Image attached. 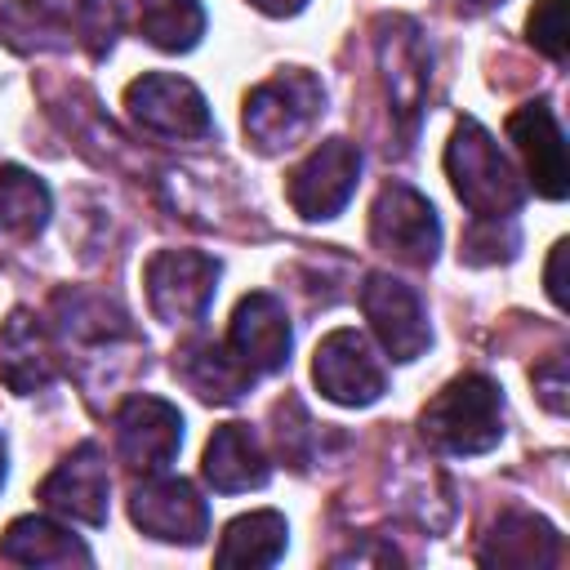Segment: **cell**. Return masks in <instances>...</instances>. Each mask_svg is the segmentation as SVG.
Returning a JSON list of instances; mask_svg holds the SVG:
<instances>
[{"instance_id": "5bb4252c", "label": "cell", "mask_w": 570, "mask_h": 570, "mask_svg": "<svg viewBox=\"0 0 570 570\" xmlns=\"http://www.w3.org/2000/svg\"><path fill=\"white\" fill-rule=\"evenodd\" d=\"M40 499L49 512L80 521V525H102L107 521V499H111V476H107V459L94 441L76 445L45 481H40Z\"/></svg>"}, {"instance_id": "6da1fadb", "label": "cell", "mask_w": 570, "mask_h": 570, "mask_svg": "<svg viewBox=\"0 0 570 570\" xmlns=\"http://www.w3.org/2000/svg\"><path fill=\"white\" fill-rule=\"evenodd\" d=\"M419 428L445 454H485L503 441V392L485 374H459L423 405Z\"/></svg>"}, {"instance_id": "ba28073f", "label": "cell", "mask_w": 570, "mask_h": 570, "mask_svg": "<svg viewBox=\"0 0 570 570\" xmlns=\"http://www.w3.org/2000/svg\"><path fill=\"white\" fill-rule=\"evenodd\" d=\"M312 379L321 387V396H330L334 405H374L387 387V374H383V361L374 356L370 338L361 330H330L321 343H316V356H312Z\"/></svg>"}, {"instance_id": "4dcf8cb0", "label": "cell", "mask_w": 570, "mask_h": 570, "mask_svg": "<svg viewBox=\"0 0 570 570\" xmlns=\"http://www.w3.org/2000/svg\"><path fill=\"white\" fill-rule=\"evenodd\" d=\"M0 485H4V432H0Z\"/></svg>"}, {"instance_id": "d6986e66", "label": "cell", "mask_w": 570, "mask_h": 570, "mask_svg": "<svg viewBox=\"0 0 570 570\" xmlns=\"http://www.w3.org/2000/svg\"><path fill=\"white\" fill-rule=\"evenodd\" d=\"M272 463L254 436L249 423H223L214 428L209 445H205V481L223 494H240V490H258L267 485Z\"/></svg>"}, {"instance_id": "f546056e", "label": "cell", "mask_w": 570, "mask_h": 570, "mask_svg": "<svg viewBox=\"0 0 570 570\" xmlns=\"http://www.w3.org/2000/svg\"><path fill=\"white\" fill-rule=\"evenodd\" d=\"M254 9H263V13H272V18H289V13H298L307 0H249Z\"/></svg>"}, {"instance_id": "3957f363", "label": "cell", "mask_w": 570, "mask_h": 570, "mask_svg": "<svg viewBox=\"0 0 570 570\" xmlns=\"http://www.w3.org/2000/svg\"><path fill=\"white\" fill-rule=\"evenodd\" d=\"M445 174H450L454 196L476 218H512L525 200L521 178L512 174L508 156L499 151V142L476 120L454 125V134L445 142Z\"/></svg>"}, {"instance_id": "ffe728a7", "label": "cell", "mask_w": 570, "mask_h": 570, "mask_svg": "<svg viewBox=\"0 0 570 570\" xmlns=\"http://www.w3.org/2000/svg\"><path fill=\"white\" fill-rule=\"evenodd\" d=\"M481 561L485 566L543 570V566L561 561V534L534 512H503L481 543Z\"/></svg>"}, {"instance_id": "52a82bcc", "label": "cell", "mask_w": 570, "mask_h": 570, "mask_svg": "<svg viewBox=\"0 0 570 570\" xmlns=\"http://www.w3.org/2000/svg\"><path fill=\"white\" fill-rule=\"evenodd\" d=\"M125 107L138 129L156 138H209L214 120L205 107V94L169 71H147L125 89Z\"/></svg>"}, {"instance_id": "83f0119b", "label": "cell", "mask_w": 570, "mask_h": 570, "mask_svg": "<svg viewBox=\"0 0 570 570\" xmlns=\"http://www.w3.org/2000/svg\"><path fill=\"white\" fill-rule=\"evenodd\" d=\"M534 392L552 414H566V356H548L543 365H534Z\"/></svg>"}, {"instance_id": "1f68e13d", "label": "cell", "mask_w": 570, "mask_h": 570, "mask_svg": "<svg viewBox=\"0 0 570 570\" xmlns=\"http://www.w3.org/2000/svg\"><path fill=\"white\" fill-rule=\"evenodd\" d=\"M472 9H490V4H499V0H468Z\"/></svg>"}, {"instance_id": "e0dca14e", "label": "cell", "mask_w": 570, "mask_h": 570, "mask_svg": "<svg viewBox=\"0 0 570 570\" xmlns=\"http://www.w3.org/2000/svg\"><path fill=\"white\" fill-rule=\"evenodd\" d=\"M58 374V356H53V343H49V330L27 312H9V321L0 325V379L9 392L18 396H31V392H45Z\"/></svg>"}, {"instance_id": "5b68a950", "label": "cell", "mask_w": 570, "mask_h": 570, "mask_svg": "<svg viewBox=\"0 0 570 570\" xmlns=\"http://www.w3.org/2000/svg\"><path fill=\"white\" fill-rule=\"evenodd\" d=\"M218 272H223L218 258H209L200 249H156L142 267V285H147V303H151L156 321H165V325L205 321V312L214 303Z\"/></svg>"}, {"instance_id": "4fadbf2b", "label": "cell", "mask_w": 570, "mask_h": 570, "mask_svg": "<svg viewBox=\"0 0 570 570\" xmlns=\"http://www.w3.org/2000/svg\"><path fill=\"white\" fill-rule=\"evenodd\" d=\"M129 517L142 534H151L160 543H187L191 548L209 534V508L196 494V485L183 476H156L151 472V481H142L129 494Z\"/></svg>"}, {"instance_id": "4316f807", "label": "cell", "mask_w": 570, "mask_h": 570, "mask_svg": "<svg viewBox=\"0 0 570 570\" xmlns=\"http://www.w3.org/2000/svg\"><path fill=\"white\" fill-rule=\"evenodd\" d=\"M517 254V227L508 218H476L472 232L463 236V258L468 263H494Z\"/></svg>"}, {"instance_id": "44dd1931", "label": "cell", "mask_w": 570, "mask_h": 570, "mask_svg": "<svg viewBox=\"0 0 570 570\" xmlns=\"http://www.w3.org/2000/svg\"><path fill=\"white\" fill-rule=\"evenodd\" d=\"M0 557L18 566H89L94 561L89 548L49 517H18L0 539Z\"/></svg>"}, {"instance_id": "8fae6325", "label": "cell", "mask_w": 570, "mask_h": 570, "mask_svg": "<svg viewBox=\"0 0 570 570\" xmlns=\"http://www.w3.org/2000/svg\"><path fill=\"white\" fill-rule=\"evenodd\" d=\"M361 312L392 361H414L428 352V343H432L428 312L405 281H396L387 272H370L361 285Z\"/></svg>"}, {"instance_id": "8992f818", "label": "cell", "mask_w": 570, "mask_h": 570, "mask_svg": "<svg viewBox=\"0 0 570 570\" xmlns=\"http://www.w3.org/2000/svg\"><path fill=\"white\" fill-rule=\"evenodd\" d=\"M370 240H374V249H383L387 258H396L405 267H428V263H436V249H441L436 209L414 187L387 183L370 209Z\"/></svg>"}, {"instance_id": "7402d4cb", "label": "cell", "mask_w": 570, "mask_h": 570, "mask_svg": "<svg viewBox=\"0 0 570 570\" xmlns=\"http://www.w3.org/2000/svg\"><path fill=\"white\" fill-rule=\"evenodd\" d=\"M285 534H289V525L281 512H272V508L245 512L223 530L218 566H272L285 552Z\"/></svg>"}, {"instance_id": "7c38bea8", "label": "cell", "mask_w": 570, "mask_h": 570, "mask_svg": "<svg viewBox=\"0 0 570 570\" xmlns=\"http://www.w3.org/2000/svg\"><path fill=\"white\" fill-rule=\"evenodd\" d=\"M183 445V414L160 396H125L116 410V454L134 472H165Z\"/></svg>"}, {"instance_id": "cb8c5ba5", "label": "cell", "mask_w": 570, "mask_h": 570, "mask_svg": "<svg viewBox=\"0 0 570 570\" xmlns=\"http://www.w3.org/2000/svg\"><path fill=\"white\" fill-rule=\"evenodd\" d=\"M45 223H49V187L18 165H0V232L36 236Z\"/></svg>"}, {"instance_id": "d4e9b609", "label": "cell", "mask_w": 570, "mask_h": 570, "mask_svg": "<svg viewBox=\"0 0 570 570\" xmlns=\"http://www.w3.org/2000/svg\"><path fill=\"white\" fill-rule=\"evenodd\" d=\"M53 307H58V325H62L67 338L102 343V338L129 334V321H125V312H120L111 298L80 294V289H62V294L53 298Z\"/></svg>"}, {"instance_id": "7a4b0ae2", "label": "cell", "mask_w": 570, "mask_h": 570, "mask_svg": "<svg viewBox=\"0 0 570 570\" xmlns=\"http://www.w3.org/2000/svg\"><path fill=\"white\" fill-rule=\"evenodd\" d=\"M111 31L116 18L102 0H9L0 9V36L18 53L76 49V45L102 53L111 45Z\"/></svg>"}, {"instance_id": "ac0fdd59", "label": "cell", "mask_w": 570, "mask_h": 570, "mask_svg": "<svg viewBox=\"0 0 570 570\" xmlns=\"http://www.w3.org/2000/svg\"><path fill=\"white\" fill-rule=\"evenodd\" d=\"M174 374H178L200 401H214V405L240 401V396L249 392V383L258 379L227 343H209V338H191L187 347H178Z\"/></svg>"}, {"instance_id": "9a60e30c", "label": "cell", "mask_w": 570, "mask_h": 570, "mask_svg": "<svg viewBox=\"0 0 570 570\" xmlns=\"http://www.w3.org/2000/svg\"><path fill=\"white\" fill-rule=\"evenodd\" d=\"M289 343H294V330H289V316L281 307L276 294L267 289H254L236 303L232 312V325H227V347L254 370V374H272L289 361Z\"/></svg>"}, {"instance_id": "484cf974", "label": "cell", "mask_w": 570, "mask_h": 570, "mask_svg": "<svg viewBox=\"0 0 570 570\" xmlns=\"http://www.w3.org/2000/svg\"><path fill=\"white\" fill-rule=\"evenodd\" d=\"M525 31H530V45L539 53H548L552 62H566V49H570V36H566V0H534Z\"/></svg>"}, {"instance_id": "603a6c76", "label": "cell", "mask_w": 570, "mask_h": 570, "mask_svg": "<svg viewBox=\"0 0 570 570\" xmlns=\"http://www.w3.org/2000/svg\"><path fill=\"white\" fill-rule=\"evenodd\" d=\"M138 31L165 53H187L205 36V9L200 0H138Z\"/></svg>"}, {"instance_id": "30bf717a", "label": "cell", "mask_w": 570, "mask_h": 570, "mask_svg": "<svg viewBox=\"0 0 570 570\" xmlns=\"http://www.w3.org/2000/svg\"><path fill=\"white\" fill-rule=\"evenodd\" d=\"M356 178H361V151L347 138H325L303 165H294L285 196L294 214L316 223V218H334L352 200Z\"/></svg>"}, {"instance_id": "9c48e42d", "label": "cell", "mask_w": 570, "mask_h": 570, "mask_svg": "<svg viewBox=\"0 0 570 570\" xmlns=\"http://www.w3.org/2000/svg\"><path fill=\"white\" fill-rule=\"evenodd\" d=\"M374 45H379V67H383V85L392 98V116L401 120L405 134H414L423 98H428V80H432L423 31L410 18H379Z\"/></svg>"}, {"instance_id": "277c9868", "label": "cell", "mask_w": 570, "mask_h": 570, "mask_svg": "<svg viewBox=\"0 0 570 570\" xmlns=\"http://www.w3.org/2000/svg\"><path fill=\"white\" fill-rule=\"evenodd\" d=\"M321 111H325L321 80L303 67H285L272 80L249 89V98H245V138L263 156L289 151L294 142H303L312 134Z\"/></svg>"}, {"instance_id": "f1b7e54d", "label": "cell", "mask_w": 570, "mask_h": 570, "mask_svg": "<svg viewBox=\"0 0 570 570\" xmlns=\"http://www.w3.org/2000/svg\"><path fill=\"white\" fill-rule=\"evenodd\" d=\"M561 267H566V240H557V245H552V254H548V272H543L548 294H552V303H557V307H566V276H561Z\"/></svg>"}, {"instance_id": "2e32d148", "label": "cell", "mask_w": 570, "mask_h": 570, "mask_svg": "<svg viewBox=\"0 0 570 570\" xmlns=\"http://www.w3.org/2000/svg\"><path fill=\"white\" fill-rule=\"evenodd\" d=\"M508 134H512V142H517V151L525 160V174H530L534 191L548 196V200H561L570 169H566V138H561V125L548 111V102L517 107L508 116Z\"/></svg>"}]
</instances>
